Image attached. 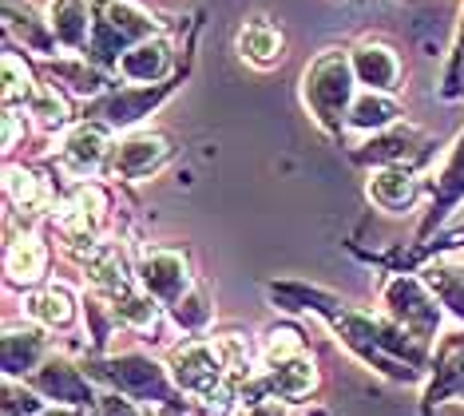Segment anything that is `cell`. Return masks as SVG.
<instances>
[{
    "mask_svg": "<svg viewBox=\"0 0 464 416\" xmlns=\"http://www.w3.org/2000/svg\"><path fill=\"white\" fill-rule=\"evenodd\" d=\"M270 302H274V309H286V314L322 317V322L334 329V337L342 341L362 365H369L389 381H397V385H417L420 377H429L432 345L409 337L405 329L397 322H389L385 314L357 309L350 302H342L337 294L322 290V285H305V282H274Z\"/></svg>",
    "mask_w": 464,
    "mask_h": 416,
    "instance_id": "1",
    "label": "cell"
},
{
    "mask_svg": "<svg viewBox=\"0 0 464 416\" xmlns=\"http://www.w3.org/2000/svg\"><path fill=\"white\" fill-rule=\"evenodd\" d=\"M83 369L96 377V385L131 397L135 404H155L163 412H187V401L179 392L167 361H160L147 349H111L100 357H83Z\"/></svg>",
    "mask_w": 464,
    "mask_h": 416,
    "instance_id": "2",
    "label": "cell"
},
{
    "mask_svg": "<svg viewBox=\"0 0 464 416\" xmlns=\"http://www.w3.org/2000/svg\"><path fill=\"white\" fill-rule=\"evenodd\" d=\"M357 76L353 60L345 44H330L302 68V103L310 111V120L322 127L330 139L345 135V120L357 100Z\"/></svg>",
    "mask_w": 464,
    "mask_h": 416,
    "instance_id": "3",
    "label": "cell"
},
{
    "mask_svg": "<svg viewBox=\"0 0 464 416\" xmlns=\"http://www.w3.org/2000/svg\"><path fill=\"white\" fill-rule=\"evenodd\" d=\"M171 32L160 13L143 5V0H96V32H92L88 60L115 76V63L128 48H135L147 36Z\"/></svg>",
    "mask_w": 464,
    "mask_h": 416,
    "instance_id": "4",
    "label": "cell"
},
{
    "mask_svg": "<svg viewBox=\"0 0 464 416\" xmlns=\"http://www.w3.org/2000/svg\"><path fill=\"white\" fill-rule=\"evenodd\" d=\"M382 314L389 322H397L409 337L437 345L440 325H445V305L432 294V285L420 277V270H393L382 282Z\"/></svg>",
    "mask_w": 464,
    "mask_h": 416,
    "instance_id": "5",
    "label": "cell"
},
{
    "mask_svg": "<svg viewBox=\"0 0 464 416\" xmlns=\"http://www.w3.org/2000/svg\"><path fill=\"white\" fill-rule=\"evenodd\" d=\"M135 258V277L147 294L155 297L163 309L179 305L187 294L195 290L198 274L191 266V254L183 247H167V242H143L140 250L131 254Z\"/></svg>",
    "mask_w": 464,
    "mask_h": 416,
    "instance_id": "6",
    "label": "cell"
},
{
    "mask_svg": "<svg viewBox=\"0 0 464 416\" xmlns=\"http://www.w3.org/2000/svg\"><path fill=\"white\" fill-rule=\"evenodd\" d=\"M111 151H115V131L103 120L83 115L60 135L56 147V170L72 183H88V179L108 175L111 167Z\"/></svg>",
    "mask_w": 464,
    "mask_h": 416,
    "instance_id": "7",
    "label": "cell"
},
{
    "mask_svg": "<svg viewBox=\"0 0 464 416\" xmlns=\"http://www.w3.org/2000/svg\"><path fill=\"white\" fill-rule=\"evenodd\" d=\"M108 210H111V190L103 187L100 179H88V183H72L64 195H60L48 222L56 227L60 247H72V242L103 238Z\"/></svg>",
    "mask_w": 464,
    "mask_h": 416,
    "instance_id": "8",
    "label": "cell"
},
{
    "mask_svg": "<svg viewBox=\"0 0 464 416\" xmlns=\"http://www.w3.org/2000/svg\"><path fill=\"white\" fill-rule=\"evenodd\" d=\"M460 207H464V127L452 139L440 167H432V175H429V198H425V215H420V227H417V242H429L440 227H449V218Z\"/></svg>",
    "mask_w": 464,
    "mask_h": 416,
    "instance_id": "9",
    "label": "cell"
},
{
    "mask_svg": "<svg viewBox=\"0 0 464 416\" xmlns=\"http://www.w3.org/2000/svg\"><path fill=\"white\" fill-rule=\"evenodd\" d=\"M52 247L44 227H16L13 215H5V277L16 290H36L48 282Z\"/></svg>",
    "mask_w": 464,
    "mask_h": 416,
    "instance_id": "10",
    "label": "cell"
},
{
    "mask_svg": "<svg viewBox=\"0 0 464 416\" xmlns=\"http://www.w3.org/2000/svg\"><path fill=\"white\" fill-rule=\"evenodd\" d=\"M28 385L48 404H68V409H92V412H96V404H100L96 377L83 369V361H72L68 353H56V349H52L44 365L28 377Z\"/></svg>",
    "mask_w": 464,
    "mask_h": 416,
    "instance_id": "11",
    "label": "cell"
},
{
    "mask_svg": "<svg viewBox=\"0 0 464 416\" xmlns=\"http://www.w3.org/2000/svg\"><path fill=\"white\" fill-rule=\"evenodd\" d=\"M437 155V143H432L429 131H420L413 123H397L382 135H369L362 147L353 151V163H362L369 170L377 167H429V159Z\"/></svg>",
    "mask_w": 464,
    "mask_h": 416,
    "instance_id": "12",
    "label": "cell"
},
{
    "mask_svg": "<svg viewBox=\"0 0 464 416\" xmlns=\"http://www.w3.org/2000/svg\"><path fill=\"white\" fill-rule=\"evenodd\" d=\"M171 159H175V139L167 131H155V127L128 131L111 151L108 179H115V183H143V179L160 175Z\"/></svg>",
    "mask_w": 464,
    "mask_h": 416,
    "instance_id": "13",
    "label": "cell"
},
{
    "mask_svg": "<svg viewBox=\"0 0 464 416\" xmlns=\"http://www.w3.org/2000/svg\"><path fill=\"white\" fill-rule=\"evenodd\" d=\"M56 183L44 170L28 167V163H8L5 167V207L8 215L20 218L24 227H44L56 210Z\"/></svg>",
    "mask_w": 464,
    "mask_h": 416,
    "instance_id": "14",
    "label": "cell"
},
{
    "mask_svg": "<svg viewBox=\"0 0 464 416\" xmlns=\"http://www.w3.org/2000/svg\"><path fill=\"white\" fill-rule=\"evenodd\" d=\"M183 76V63H179V40L171 32H160V36H147L135 48H128L115 63V80L120 83H140V88H151V83H171Z\"/></svg>",
    "mask_w": 464,
    "mask_h": 416,
    "instance_id": "15",
    "label": "cell"
},
{
    "mask_svg": "<svg viewBox=\"0 0 464 416\" xmlns=\"http://www.w3.org/2000/svg\"><path fill=\"white\" fill-rule=\"evenodd\" d=\"M183 80V76H179ZM179 80L171 83H151V88H140V83H120L108 95H100L96 103H88L92 120H103L111 131H135L147 115H151L160 103L179 88Z\"/></svg>",
    "mask_w": 464,
    "mask_h": 416,
    "instance_id": "16",
    "label": "cell"
},
{
    "mask_svg": "<svg viewBox=\"0 0 464 416\" xmlns=\"http://www.w3.org/2000/svg\"><path fill=\"white\" fill-rule=\"evenodd\" d=\"M365 198L373 202L382 215H393V218L413 215L429 198V175L425 170H413V167H377V170H369Z\"/></svg>",
    "mask_w": 464,
    "mask_h": 416,
    "instance_id": "17",
    "label": "cell"
},
{
    "mask_svg": "<svg viewBox=\"0 0 464 416\" xmlns=\"http://www.w3.org/2000/svg\"><path fill=\"white\" fill-rule=\"evenodd\" d=\"M350 60H353V76L362 92L397 95L405 88V60H401L397 44H389V40L362 36L357 44H350Z\"/></svg>",
    "mask_w": 464,
    "mask_h": 416,
    "instance_id": "18",
    "label": "cell"
},
{
    "mask_svg": "<svg viewBox=\"0 0 464 416\" xmlns=\"http://www.w3.org/2000/svg\"><path fill=\"white\" fill-rule=\"evenodd\" d=\"M48 353H52L48 329L28 322V317L8 322L5 334H0V369H5V381H28L48 361Z\"/></svg>",
    "mask_w": 464,
    "mask_h": 416,
    "instance_id": "19",
    "label": "cell"
},
{
    "mask_svg": "<svg viewBox=\"0 0 464 416\" xmlns=\"http://www.w3.org/2000/svg\"><path fill=\"white\" fill-rule=\"evenodd\" d=\"M24 317L36 325H44L48 334H68L76 329V322L83 317V297H76V290L64 282H44L36 290L24 294Z\"/></svg>",
    "mask_w": 464,
    "mask_h": 416,
    "instance_id": "20",
    "label": "cell"
},
{
    "mask_svg": "<svg viewBox=\"0 0 464 416\" xmlns=\"http://www.w3.org/2000/svg\"><path fill=\"white\" fill-rule=\"evenodd\" d=\"M258 385H262L266 397H278V401H286L294 409V404H305L314 392H318L322 372H318V361H314V353H302V357L278 361V365H262Z\"/></svg>",
    "mask_w": 464,
    "mask_h": 416,
    "instance_id": "21",
    "label": "cell"
},
{
    "mask_svg": "<svg viewBox=\"0 0 464 416\" xmlns=\"http://www.w3.org/2000/svg\"><path fill=\"white\" fill-rule=\"evenodd\" d=\"M5 36H8V44L33 52L40 60L60 56V44H56V36H52L48 13H40L33 0H5Z\"/></svg>",
    "mask_w": 464,
    "mask_h": 416,
    "instance_id": "22",
    "label": "cell"
},
{
    "mask_svg": "<svg viewBox=\"0 0 464 416\" xmlns=\"http://www.w3.org/2000/svg\"><path fill=\"white\" fill-rule=\"evenodd\" d=\"M44 80L60 83L72 100H83V103H96L100 95H108L115 88V76L96 68L88 56H68V52L44 60Z\"/></svg>",
    "mask_w": 464,
    "mask_h": 416,
    "instance_id": "23",
    "label": "cell"
},
{
    "mask_svg": "<svg viewBox=\"0 0 464 416\" xmlns=\"http://www.w3.org/2000/svg\"><path fill=\"white\" fill-rule=\"evenodd\" d=\"M52 36L68 56H88L92 32H96V0H48L44 5Z\"/></svg>",
    "mask_w": 464,
    "mask_h": 416,
    "instance_id": "24",
    "label": "cell"
},
{
    "mask_svg": "<svg viewBox=\"0 0 464 416\" xmlns=\"http://www.w3.org/2000/svg\"><path fill=\"white\" fill-rule=\"evenodd\" d=\"M235 52L250 63V68L270 72L286 60V36H282V28L274 24L270 16H250L235 36Z\"/></svg>",
    "mask_w": 464,
    "mask_h": 416,
    "instance_id": "25",
    "label": "cell"
},
{
    "mask_svg": "<svg viewBox=\"0 0 464 416\" xmlns=\"http://www.w3.org/2000/svg\"><path fill=\"white\" fill-rule=\"evenodd\" d=\"M405 123V108L397 103V95H382V92H357L350 120H345V135H382L389 127Z\"/></svg>",
    "mask_w": 464,
    "mask_h": 416,
    "instance_id": "26",
    "label": "cell"
},
{
    "mask_svg": "<svg viewBox=\"0 0 464 416\" xmlns=\"http://www.w3.org/2000/svg\"><path fill=\"white\" fill-rule=\"evenodd\" d=\"M28 120H33L44 135H64L72 123H76V100L52 80H40V88L28 100Z\"/></svg>",
    "mask_w": 464,
    "mask_h": 416,
    "instance_id": "27",
    "label": "cell"
},
{
    "mask_svg": "<svg viewBox=\"0 0 464 416\" xmlns=\"http://www.w3.org/2000/svg\"><path fill=\"white\" fill-rule=\"evenodd\" d=\"M420 277L432 285V294L440 297L449 317H457L464 325V258H452V254H440L437 262L420 266Z\"/></svg>",
    "mask_w": 464,
    "mask_h": 416,
    "instance_id": "28",
    "label": "cell"
},
{
    "mask_svg": "<svg viewBox=\"0 0 464 416\" xmlns=\"http://www.w3.org/2000/svg\"><path fill=\"white\" fill-rule=\"evenodd\" d=\"M167 317H171L187 337H210V325H215V294H210V285L203 277H198L195 290L187 294L183 302L167 309Z\"/></svg>",
    "mask_w": 464,
    "mask_h": 416,
    "instance_id": "29",
    "label": "cell"
},
{
    "mask_svg": "<svg viewBox=\"0 0 464 416\" xmlns=\"http://www.w3.org/2000/svg\"><path fill=\"white\" fill-rule=\"evenodd\" d=\"M40 88V72L16 44H5V108H28Z\"/></svg>",
    "mask_w": 464,
    "mask_h": 416,
    "instance_id": "30",
    "label": "cell"
},
{
    "mask_svg": "<svg viewBox=\"0 0 464 416\" xmlns=\"http://www.w3.org/2000/svg\"><path fill=\"white\" fill-rule=\"evenodd\" d=\"M262 365H278V361H290V357H302L310 353V341L298 325L282 322V325H270L266 334H262Z\"/></svg>",
    "mask_w": 464,
    "mask_h": 416,
    "instance_id": "31",
    "label": "cell"
},
{
    "mask_svg": "<svg viewBox=\"0 0 464 416\" xmlns=\"http://www.w3.org/2000/svg\"><path fill=\"white\" fill-rule=\"evenodd\" d=\"M437 95H440L445 103H460V100H464V8H460L457 32H452V48H449L445 72H440Z\"/></svg>",
    "mask_w": 464,
    "mask_h": 416,
    "instance_id": "32",
    "label": "cell"
},
{
    "mask_svg": "<svg viewBox=\"0 0 464 416\" xmlns=\"http://www.w3.org/2000/svg\"><path fill=\"white\" fill-rule=\"evenodd\" d=\"M44 397L28 385V381H5V392H0V416H36L44 409Z\"/></svg>",
    "mask_w": 464,
    "mask_h": 416,
    "instance_id": "33",
    "label": "cell"
},
{
    "mask_svg": "<svg viewBox=\"0 0 464 416\" xmlns=\"http://www.w3.org/2000/svg\"><path fill=\"white\" fill-rule=\"evenodd\" d=\"M28 139V111L24 108H5V155H13Z\"/></svg>",
    "mask_w": 464,
    "mask_h": 416,
    "instance_id": "34",
    "label": "cell"
},
{
    "mask_svg": "<svg viewBox=\"0 0 464 416\" xmlns=\"http://www.w3.org/2000/svg\"><path fill=\"white\" fill-rule=\"evenodd\" d=\"M96 416H147V412H143V404H135L131 397H120V392L103 389L100 404H96Z\"/></svg>",
    "mask_w": 464,
    "mask_h": 416,
    "instance_id": "35",
    "label": "cell"
},
{
    "mask_svg": "<svg viewBox=\"0 0 464 416\" xmlns=\"http://www.w3.org/2000/svg\"><path fill=\"white\" fill-rule=\"evenodd\" d=\"M230 416H290V404L278 397H255V401H242Z\"/></svg>",
    "mask_w": 464,
    "mask_h": 416,
    "instance_id": "36",
    "label": "cell"
},
{
    "mask_svg": "<svg viewBox=\"0 0 464 416\" xmlns=\"http://www.w3.org/2000/svg\"><path fill=\"white\" fill-rule=\"evenodd\" d=\"M457 250H464V218L445 230V238H437V258L440 254H457Z\"/></svg>",
    "mask_w": 464,
    "mask_h": 416,
    "instance_id": "37",
    "label": "cell"
},
{
    "mask_svg": "<svg viewBox=\"0 0 464 416\" xmlns=\"http://www.w3.org/2000/svg\"><path fill=\"white\" fill-rule=\"evenodd\" d=\"M36 416H96L92 409H68V404H44Z\"/></svg>",
    "mask_w": 464,
    "mask_h": 416,
    "instance_id": "38",
    "label": "cell"
},
{
    "mask_svg": "<svg viewBox=\"0 0 464 416\" xmlns=\"http://www.w3.org/2000/svg\"><path fill=\"white\" fill-rule=\"evenodd\" d=\"M305 416H330V409H325V404H310V409H305Z\"/></svg>",
    "mask_w": 464,
    "mask_h": 416,
    "instance_id": "39",
    "label": "cell"
}]
</instances>
